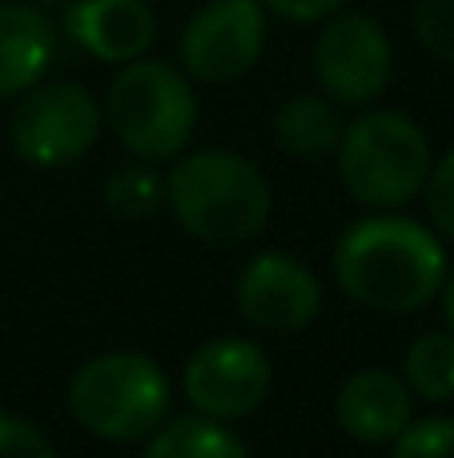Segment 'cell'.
Wrapping results in <instances>:
<instances>
[{"label":"cell","instance_id":"d6986e66","mask_svg":"<svg viewBox=\"0 0 454 458\" xmlns=\"http://www.w3.org/2000/svg\"><path fill=\"white\" fill-rule=\"evenodd\" d=\"M415 37L431 56L454 64V0H415Z\"/></svg>","mask_w":454,"mask_h":458},{"label":"cell","instance_id":"30bf717a","mask_svg":"<svg viewBox=\"0 0 454 458\" xmlns=\"http://www.w3.org/2000/svg\"><path fill=\"white\" fill-rule=\"evenodd\" d=\"M238 310L246 326L273 338L302 334L322 314V282L294 253L262 250L238 277Z\"/></svg>","mask_w":454,"mask_h":458},{"label":"cell","instance_id":"7a4b0ae2","mask_svg":"<svg viewBox=\"0 0 454 458\" xmlns=\"http://www.w3.org/2000/svg\"><path fill=\"white\" fill-rule=\"evenodd\" d=\"M165 206L177 225L206 245H246L270 222V182L249 157L198 149L165 174Z\"/></svg>","mask_w":454,"mask_h":458},{"label":"cell","instance_id":"44dd1931","mask_svg":"<svg viewBox=\"0 0 454 458\" xmlns=\"http://www.w3.org/2000/svg\"><path fill=\"white\" fill-rule=\"evenodd\" d=\"M0 454H24V458H53L56 446L37 422L21 414L0 411Z\"/></svg>","mask_w":454,"mask_h":458},{"label":"cell","instance_id":"3957f363","mask_svg":"<svg viewBox=\"0 0 454 458\" xmlns=\"http://www.w3.org/2000/svg\"><path fill=\"white\" fill-rule=\"evenodd\" d=\"M69 414L85 435L101 443H145L173 406L169 374L137 350H109L69 378Z\"/></svg>","mask_w":454,"mask_h":458},{"label":"cell","instance_id":"52a82bcc","mask_svg":"<svg viewBox=\"0 0 454 458\" xmlns=\"http://www.w3.org/2000/svg\"><path fill=\"white\" fill-rule=\"evenodd\" d=\"M314 77L334 105H374L394 72L386 29L366 13H334L314 40Z\"/></svg>","mask_w":454,"mask_h":458},{"label":"cell","instance_id":"e0dca14e","mask_svg":"<svg viewBox=\"0 0 454 458\" xmlns=\"http://www.w3.org/2000/svg\"><path fill=\"white\" fill-rule=\"evenodd\" d=\"M105 209L121 222H145L165 206V177L157 174V161H125L117 165L101 185Z\"/></svg>","mask_w":454,"mask_h":458},{"label":"cell","instance_id":"5bb4252c","mask_svg":"<svg viewBox=\"0 0 454 458\" xmlns=\"http://www.w3.org/2000/svg\"><path fill=\"white\" fill-rule=\"evenodd\" d=\"M342 117L326 93H298L286 97L273 113V141L290 157H326L338 149Z\"/></svg>","mask_w":454,"mask_h":458},{"label":"cell","instance_id":"6da1fadb","mask_svg":"<svg viewBox=\"0 0 454 458\" xmlns=\"http://www.w3.org/2000/svg\"><path fill=\"white\" fill-rule=\"evenodd\" d=\"M334 282L350 301L378 314H415L447 282V250L431 225L394 209L346 225L334 245Z\"/></svg>","mask_w":454,"mask_h":458},{"label":"cell","instance_id":"7402d4cb","mask_svg":"<svg viewBox=\"0 0 454 458\" xmlns=\"http://www.w3.org/2000/svg\"><path fill=\"white\" fill-rule=\"evenodd\" d=\"M265 13L282 16V21H294V24H318L326 16L342 13L350 0H262Z\"/></svg>","mask_w":454,"mask_h":458},{"label":"cell","instance_id":"9c48e42d","mask_svg":"<svg viewBox=\"0 0 454 458\" xmlns=\"http://www.w3.org/2000/svg\"><path fill=\"white\" fill-rule=\"evenodd\" d=\"M265 32L270 21L262 0H209L181 32V64L193 81L230 85L262 61Z\"/></svg>","mask_w":454,"mask_h":458},{"label":"cell","instance_id":"ba28073f","mask_svg":"<svg viewBox=\"0 0 454 458\" xmlns=\"http://www.w3.org/2000/svg\"><path fill=\"white\" fill-rule=\"evenodd\" d=\"M181 386L198 414L238 422L270 398L273 366L254 338H209L189 354Z\"/></svg>","mask_w":454,"mask_h":458},{"label":"cell","instance_id":"603a6c76","mask_svg":"<svg viewBox=\"0 0 454 458\" xmlns=\"http://www.w3.org/2000/svg\"><path fill=\"white\" fill-rule=\"evenodd\" d=\"M439 298H442V314H447V326H450V334H454V269L447 274V282H442Z\"/></svg>","mask_w":454,"mask_h":458},{"label":"cell","instance_id":"8fae6325","mask_svg":"<svg viewBox=\"0 0 454 458\" xmlns=\"http://www.w3.org/2000/svg\"><path fill=\"white\" fill-rule=\"evenodd\" d=\"M334 414L346 438L362 446H391L415 419V394L402 382V374L366 366L338 386Z\"/></svg>","mask_w":454,"mask_h":458},{"label":"cell","instance_id":"7c38bea8","mask_svg":"<svg viewBox=\"0 0 454 458\" xmlns=\"http://www.w3.org/2000/svg\"><path fill=\"white\" fill-rule=\"evenodd\" d=\"M64 32L97 61L125 64L149 53L157 16L145 0H72L64 8Z\"/></svg>","mask_w":454,"mask_h":458},{"label":"cell","instance_id":"2e32d148","mask_svg":"<svg viewBox=\"0 0 454 458\" xmlns=\"http://www.w3.org/2000/svg\"><path fill=\"white\" fill-rule=\"evenodd\" d=\"M402 382L423 403H454V334H418L402 358Z\"/></svg>","mask_w":454,"mask_h":458},{"label":"cell","instance_id":"ffe728a7","mask_svg":"<svg viewBox=\"0 0 454 458\" xmlns=\"http://www.w3.org/2000/svg\"><path fill=\"white\" fill-rule=\"evenodd\" d=\"M423 201H426L431 229L442 233L447 242H454V149L447 157L431 161V174H426V185H423Z\"/></svg>","mask_w":454,"mask_h":458},{"label":"cell","instance_id":"8992f818","mask_svg":"<svg viewBox=\"0 0 454 458\" xmlns=\"http://www.w3.org/2000/svg\"><path fill=\"white\" fill-rule=\"evenodd\" d=\"M8 137L21 161L37 169H61L97 145L101 105L77 81H37L16 101Z\"/></svg>","mask_w":454,"mask_h":458},{"label":"cell","instance_id":"ac0fdd59","mask_svg":"<svg viewBox=\"0 0 454 458\" xmlns=\"http://www.w3.org/2000/svg\"><path fill=\"white\" fill-rule=\"evenodd\" d=\"M391 451L399 458H442L454 454V419L434 414V419H410L407 430L391 443Z\"/></svg>","mask_w":454,"mask_h":458},{"label":"cell","instance_id":"5b68a950","mask_svg":"<svg viewBox=\"0 0 454 458\" xmlns=\"http://www.w3.org/2000/svg\"><path fill=\"white\" fill-rule=\"evenodd\" d=\"M105 121L129 157H177L198 129L193 77L169 61H125L105 97Z\"/></svg>","mask_w":454,"mask_h":458},{"label":"cell","instance_id":"277c9868","mask_svg":"<svg viewBox=\"0 0 454 458\" xmlns=\"http://www.w3.org/2000/svg\"><path fill=\"white\" fill-rule=\"evenodd\" d=\"M338 177L366 209H402L423 193L431 174V141L423 125L394 109H366L342 125Z\"/></svg>","mask_w":454,"mask_h":458},{"label":"cell","instance_id":"9a60e30c","mask_svg":"<svg viewBox=\"0 0 454 458\" xmlns=\"http://www.w3.org/2000/svg\"><path fill=\"white\" fill-rule=\"evenodd\" d=\"M246 451L249 446L233 435L230 422L198 411L181 414V419H165L145 438L149 458H246Z\"/></svg>","mask_w":454,"mask_h":458},{"label":"cell","instance_id":"4fadbf2b","mask_svg":"<svg viewBox=\"0 0 454 458\" xmlns=\"http://www.w3.org/2000/svg\"><path fill=\"white\" fill-rule=\"evenodd\" d=\"M56 24L37 4H0V101L21 97L24 89L45 81L56 61Z\"/></svg>","mask_w":454,"mask_h":458}]
</instances>
